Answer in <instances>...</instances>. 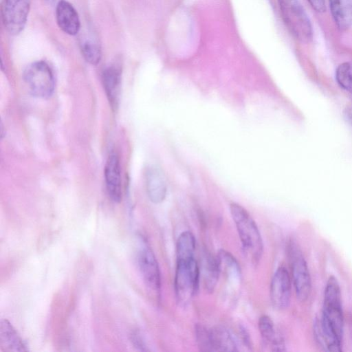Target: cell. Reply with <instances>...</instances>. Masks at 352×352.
I'll list each match as a JSON object with an SVG mask.
<instances>
[{
  "label": "cell",
  "mask_w": 352,
  "mask_h": 352,
  "mask_svg": "<svg viewBox=\"0 0 352 352\" xmlns=\"http://www.w3.org/2000/svg\"><path fill=\"white\" fill-rule=\"evenodd\" d=\"M258 327L263 347L272 351H285L284 339L276 331L273 321L268 316L260 317Z\"/></svg>",
  "instance_id": "cell-13"
},
{
  "label": "cell",
  "mask_w": 352,
  "mask_h": 352,
  "mask_svg": "<svg viewBox=\"0 0 352 352\" xmlns=\"http://www.w3.org/2000/svg\"><path fill=\"white\" fill-rule=\"evenodd\" d=\"M343 115L346 122L352 128V102L345 107Z\"/></svg>",
  "instance_id": "cell-26"
},
{
  "label": "cell",
  "mask_w": 352,
  "mask_h": 352,
  "mask_svg": "<svg viewBox=\"0 0 352 352\" xmlns=\"http://www.w3.org/2000/svg\"><path fill=\"white\" fill-rule=\"evenodd\" d=\"M213 351H236V342L230 331L223 327L210 329Z\"/></svg>",
  "instance_id": "cell-18"
},
{
  "label": "cell",
  "mask_w": 352,
  "mask_h": 352,
  "mask_svg": "<svg viewBox=\"0 0 352 352\" xmlns=\"http://www.w3.org/2000/svg\"><path fill=\"white\" fill-rule=\"evenodd\" d=\"M195 332L199 349L202 351H213L210 329L201 324H196Z\"/></svg>",
  "instance_id": "cell-23"
},
{
  "label": "cell",
  "mask_w": 352,
  "mask_h": 352,
  "mask_svg": "<svg viewBox=\"0 0 352 352\" xmlns=\"http://www.w3.org/2000/svg\"><path fill=\"white\" fill-rule=\"evenodd\" d=\"M56 20L60 29L65 33L76 35L80 29L78 14L73 6L67 1L60 0L56 8Z\"/></svg>",
  "instance_id": "cell-11"
},
{
  "label": "cell",
  "mask_w": 352,
  "mask_h": 352,
  "mask_svg": "<svg viewBox=\"0 0 352 352\" xmlns=\"http://www.w3.org/2000/svg\"><path fill=\"white\" fill-rule=\"evenodd\" d=\"M46 1H48V2H50V3H54V2L57 1H58H58H60V0H46Z\"/></svg>",
  "instance_id": "cell-27"
},
{
  "label": "cell",
  "mask_w": 352,
  "mask_h": 352,
  "mask_svg": "<svg viewBox=\"0 0 352 352\" xmlns=\"http://www.w3.org/2000/svg\"><path fill=\"white\" fill-rule=\"evenodd\" d=\"M289 256L296 298L300 302H305L311 292V279L307 263L301 250L294 243L289 245Z\"/></svg>",
  "instance_id": "cell-6"
},
{
  "label": "cell",
  "mask_w": 352,
  "mask_h": 352,
  "mask_svg": "<svg viewBox=\"0 0 352 352\" xmlns=\"http://www.w3.org/2000/svg\"><path fill=\"white\" fill-rule=\"evenodd\" d=\"M104 179L106 188L110 199L118 203L122 199V182L120 165L118 155L111 152L104 166Z\"/></svg>",
  "instance_id": "cell-10"
},
{
  "label": "cell",
  "mask_w": 352,
  "mask_h": 352,
  "mask_svg": "<svg viewBox=\"0 0 352 352\" xmlns=\"http://www.w3.org/2000/svg\"><path fill=\"white\" fill-rule=\"evenodd\" d=\"M23 78L32 95L47 98L54 93L55 80L50 65L43 60L28 65L23 72Z\"/></svg>",
  "instance_id": "cell-5"
},
{
  "label": "cell",
  "mask_w": 352,
  "mask_h": 352,
  "mask_svg": "<svg viewBox=\"0 0 352 352\" xmlns=\"http://www.w3.org/2000/svg\"><path fill=\"white\" fill-rule=\"evenodd\" d=\"M195 239L190 231L183 232L177 242V258L195 256Z\"/></svg>",
  "instance_id": "cell-21"
},
{
  "label": "cell",
  "mask_w": 352,
  "mask_h": 352,
  "mask_svg": "<svg viewBox=\"0 0 352 352\" xmlns=\"http://www.w3.org/2000/svg\"><path fill=\"white\" fill-rule=\"evenodd\" d=\"M81 53L85 60L91 65H97L101 59L102 51L97 41L91 38L83 39L80 43Z\"/></svg>",
  "instance_id": "cell-20"
},
{
  "label": "cell",
  "mask_w": 352,
  "mask_h": 352,
  "mask_svg": "<svg viewBox=\"0 0 352 352\" xmlns=\"http://www.w3.org/2000/svg\"><path fill=\"white\" fill-rule=\"evenodd\" d=\"M138 267L146 286L157 296L161 289V277L157 259L148 245L143 243L138 253Z\"/></svg>",
  "instance_id": "cell-8"
},
{
  "label": "cell",
  "mask_w": 352,
  "mask_h": 352,
  "mask_svg": "<svg viewBox=\"0 0 352 352\" xmlns=\"http://www.w3.org/2000/svg\"><path fill=\"white\" fill-rule=\"evenodd\" d=\"M344 319L340 285L331 276L325 285L321 317L315 320L314 327L316 340L324 351L342 350Z\"/></svg>",
  "instance_id": "cell-1"
},
{
  "label": "cell",
  "mask_w": 352,
  "mask_h": 352,
  "mask_svg": "<svg viewBox=\"0 0 352 352\" xmlns=\"http://www.w3.org/2000/svg\"><path fill=\"white\" fill-rule=\"evenodd\" d=\"M220 271L217 259L206 251L201 256L200 276L204 286L208 292H212L217 285Z\"/></svg>",
  "instance_id": "cell-16"
},
{
  "label": "cell",
  "mask_w": 352,
  "mask_h": 352,
  "mask_svg": "<svg viewBox=\"0 0 352 352\" xmlns=\"http://www.w3.org/2000/svg\"><path fill=\"white\" fill-rule=\"evenodd\" d=\"M332 17L340 30L352 25V0H329Z\"/></svg>",
  "instance_id": "cell-17"
},
{
  "label": "cell",
  "mask_w": 352,
  "mask_h": 352,
  "mask_svg": "<svg viewBox=\"0 0 352 352\" xmlns=\"http://www.w3.org/2000/svg\"><path fill=\"white\" fill-rule=\"evenodd\" d=\"M199 267L195 256L177 258L174 287L177 302L186 306L196 294L199 282Z\"/></svg>",
  "instance_id": "cell-3"
},
{
  "label": "cell",
  "mask_w": 352,
  "mask_h": 352,
  "mask_svg": "<svg viewBox=\"0 0 352 352\" xmlns=\"http://www.w3.org/2000/svg\"><path fill=\"white\" fill-rule=\"evenodd\" d=\"M291 298V278L284 266L277 268L270 285V300L276 309H286Z\"/></svg>",
  "instance_id": "cell-9"
},
{
  "label": "cell",
  "mask_w": 352,
  "mask_h": 352,
  "mask_svg": "<svg viewBox=\"0 0 352 352\" xmlns=\"http://www.w3.org/2000/svg\"><path fill=\"white\" fill-rule=\"evenodd\" d=\"M0 348L5 352L27 351L23 340L6 319L0 321Z\"/></svg>",
  "instance_id": "cell-14"
},
{
  "label": "cell",
  "mask_w": 352,
  "mask_h": 352,
  "mask_svg": "<svg viewBox=\"0 0 352 352\" xmlns=\"http://www.w3.org/2000/svg\"><path fill=\"white\" fill-rule=\"evenodd\" d=\"M30 8V0H3L2 21L5 28L10 34L16 35L23 30Z\"/></svg>",
  "instance_id": "cell-7"
},
{
  "label": "cell",
  "mask_w": 352,
  "mask_h": 352,
  "mask_svg": "<svg viewBox=\"0 0 352 352\" xmlns=\"http://www.w3.org/2000/svg\"><path fill=\"white\" fill-rule=\"evenodd\" d=\"M243 252L253 263H257L263 254V244L258 227L249 212L241 205L232 203L230 206Z\"/></svg>",
  "instance_id": "cell-2"
},
{
  "label": "cell",
  "mask_w": 352,
  "mask_h": 352,
  "mask_svg": "<svg viewBox=\"0 0 352 352\" xmlns=\"http://www.w3.org/2000/svg\"><path fill=\"white\" fill-rule=\"evenodd\" d=\"M336 78L343 89L352 94V62L340 64L336 69Z\"/></svg>",
  "instance_id": "cell-22"
},
{
  "label": "cell",
  "mask_w": 352,
  "mask_h": 352,
  "mask_svg": "<svg viewBox=\"0 0 352 352\" xmlns=\"http://www.w3.org/2000/svg\"><path fill=\"white\" fill-rule=\"evenodd\" d=\"M146 186L150 200L155 204L164 201L166 195L167 186L165 176L157 166H150L145 173Z\"/></svg>",
  "instance_id": "cell-12"
},
{
  "label": "cell",
  "mask_w": 352,
  "mask_h": 352,
  "mask_svg": "<svg viewBox=\"0 0 352 352\" xmlns=\"http://www.w3.org/2000/svg\"><path fill=\"white\" fill-rule=\"evenodd\" d=\"M217 261L220 272L232 280H239L241 276L239 265L232 254L226 250H221L217 256Z\"/></svg>",
  "instance_id": "cell-19"
},
{
  "label": "cell",
  "mask_w": 352,
  "mask_h": 352,
  "mask_svg": "<svg viewBox=\"0 0 352 352\" xmlns=\"http://www.w3.org/2000/svg\"><path fill=\"white\" fill-rule=\"evenodd\" d=\"M310 6L317 12H323L325 11L326 6L324 0H307Z\"/></svg>",
  "instance_id": "cell-25"
},
{
  "label": "cell",
  "mask_w": 352,
  "mask_h": 352,
  "mask_svg": "<svg viewBox=\"0 0 352 352\" xmlns=\"http://www.w3.org/2000/svg\"><path fill=\"white\" fill-rule=\"evenodd\" d=\"M282 19L290 33L299 41L309 43L313 31L309 19L298 0H277Z\"/></svg>",
  "instance_id": "cell-4"
},
{
  "label": "cell",
  "mask_w": 352,
  "mask_h": 352,
  "mask_svg": "<svg viewBox=\"0 0 352 352\" xmlns=\"http://www.w3.org/2000/svg\"><path fill=\"white\" fill-rule=\"evenodd\" d=\"M131 340L133 345L140 351H147L146 345L138 333H133L131 335Z\"/></svg>",
  "instance_id": "cell-24"
},
{
  "label": "cell",
  "mask_w": 352,
  "mask_h": 352,
  "mask_svg": "<svg viewBox=\"0 0 352 352\" xmlns=\"http://www.w3.org/2000/svg\"><path fill=\"white\" fill-rule=\"evenodd\" d=\"M102 77L104 88L109 103L113 108H116L120 93V69L116 65H109L104 69Z\"/></svg>",
  "instance_id": "cell-15"
}]
</instances>
